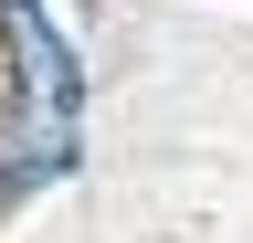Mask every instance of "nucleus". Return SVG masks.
<instances>
[{
  "label": "nucleus",
  "mask_w": 253,
  "mask_h": 243,
  "mask_svg": "<svg viewBox=\"0 0 253 243\" xmlns=\"http://www.w3.org/2000/svg\"><path fill=\"white\" fill-rule=\"evenodd\" d=\"M0 191L32 201L42 180L74 169V138H84V74H74V43L53 32L42 0H0Z\"/></svg>",
  "instance_id": "1"
}]
</instances>
